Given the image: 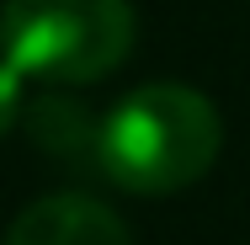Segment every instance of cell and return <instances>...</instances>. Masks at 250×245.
<instances>
[{"label":"cell","mask_w":250,"mask_h":245,"mask_svg":"<svg viewBox=\"0 0 250 245\" xmlns=\"http://www.w3.org/2000/svg\"><path fill=\"white\" fill-rule=\"evenodd\" d=\"M5 245H133L128 224L85 192H53L16 213Z\"/></svg>","instance_id":"3"},{"label":"cell","mask_w":250,"mask_h":245,"mask_svg":"<svg viewBox=\"0 0 250 245\" xmlns=\"http://www.w3.org/2000/svg\"><path fill=\"white\" fill-rule=\"evenodd\" d=\"M21 123H27L32 144H43L53 160H96V128H101V123H91L85 107H75L69 96H38V101H27Z\"/></svg>","instance_id":"4"},{"label":"cell","mask_w":250,"mask_h":245,"mask_svg":"<svg viewBox=\"0 0 250 245\" xmlns=\"http://www.w3.org/2000/svg\"><path fill=\"white\" fill-rule=\"evenodd\" d=\"M21 112H27V80L0 59V134H5V128H16V123H21Z\"/></svg>","instance_id":"5"},{"label":"cell","mask_w":250,"mask_h":245,"mask_svg":"<svg viewBox=\"0 0 250 245\" xmlns=\"http://www.w3.org/2000/svg\"><path fill=\"white\" fill-rule=\"evenodd\" d=\"M224 144L218 107L176 80L139 86L96 128V165L112 187L133 197H165L213 171Z\"/></svg>","instance_id":"1"},{"label":"cell","mask_w":250,"mask_h":245,"mask_svg":"<svg viewBox=\"0 0 250 245\" xmlns=\"http://www.w3.org/2000/svg\"><path fill=\"white\" fill-rule=\"evenodd\" d=\"M133 48L128 0H5L0 59L21 80L91 86L106 80Z\"/></svg>","instance_id":"2"}]
</instances>
